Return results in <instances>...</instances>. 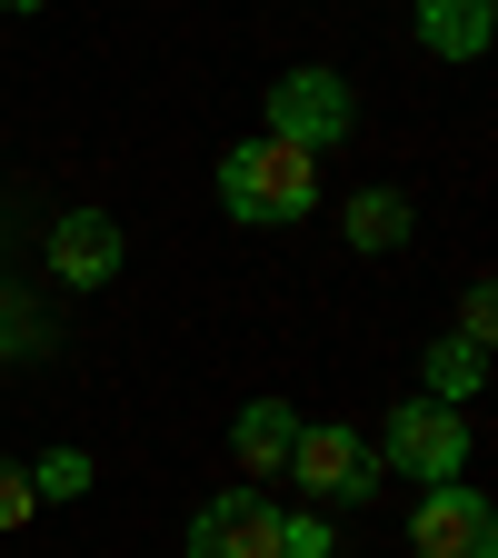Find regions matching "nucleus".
<instances>
[{
  "instance_id": "13",
  "label": "nucleus",
  "mask_w": 498,
  "mask_h": 558,
  "mask_svg": "<svg viewBox=\"0 0 498 558\" xmlns=\"http://www.w3.org/2000/svg\"><path fill=\"white\" fill-rule=\"evenodd\" d=\"M31 509H40V488H31V469H21V459H0V529H21Z\"/></svg>"
},
{
  "instance_id": "5",
  "label": "nucleus",
  "mask_w": 498,
  "mask_h": 558,
  "mask_svg": "<svg viewBox=\"0 0 498 558\" xmlns=\"http://www.w3.org/2000/svg\"><path fill=\"white\" fill-rule=\"evenodd\" d=\"M409 548L418 558H498V509L478 499V488H429L418 499V519H409Z\"/></svg>"
},
{
  "instance_id": "11",
  "label": "nucleus",
  "mask_w": 498,
  "mask_h": 558,
  "mask_svg": "<svg viewBox=\"0 0 498 558\" xmlns=\"http://www.w3.org/2000/svg\"><path fill=\"white\" fill-rule=\"evenodd\" d=\"M478 379H488V349H478V339H459V329H449V339H429V399H449V409H459Z\"/></svg>"
},
{
  "instance_id": "10",
  "label": "nucleus",
  "mask_w": 498,
  "mask_h": 558,
  "mask_svg": "<svg viewBox=\"0 0 498 558\" xmlns=\"http://www.w3.org/2000/svg\"><path fill=\"white\" fill-rule=\"evenodd\" d=\"M349 240H360L369 259H389L409 240V199L399 190H360V199H349Z\"/></svg>"
},
{
  "instance_id": "6",
  "label": "nucleus",
  "mask_w": 498,
  "mask_h": 558,
  "mask_svg": "<svg viewBox=\"0 0 498 558\" xmlns=\"http://www.w3.org/2000/svg\"><path fill=\"white\" fill-rule=\"evenodd\" d=\"M190 558H279V509L259 488H220V499L190 519Z\"/></svg>"
},
{
  "instance_id": "16",
  "label": "nucleus",
  "mask_w": 498,
  "mask_h": 558,
  "mask_svg": "<svg viewBox=\"0 0 498 558\" xmlns=\"http://www.w3.org/2000/svg\"><path fill=\"white\" fill-rule=\"evenodd\" d=\"M0 11H40V0H0Z\"/></svg>"
},
{
  "instance_id": "12",
  "label": "nucleus",
  "mask_w": 498,
  "mask_h": 558,
  "mask_svg": "<svg viewBox=\"0 0 498 558\" xmlns=\"http://www.w3.org/2000/svg\"><path fill=\"white\" fill-rule=\"evenodd\" d=\"M31 488H40V499H81V488H90V459H81V449H50V459L31 469Z\"/></svg>"
},
{
  "instance_id": "9",
  "label": "nucleus",
  "mask_w": 498,
  "mask_h": 558,
  "mask_svg": "<svg viewBox=\"0 0 498 558\" xmlns=\"http://www.w3.org/2000/svg\"><path fill=\"white\" fill-rule=\"evenodd\" d=\"M418 40L439 60H478L488 50V0H418Z\"/></svg>"
},
{
  "instance_id": "4",
  "label": "nucleus",
  "mask_w": 498,
  "mask_h": 558,
  "mask_svg": "<svg viewBox=\"0 0 498 558\" xmlns=\"http://www.w3.org/2000/svg\"><path fill=\"white\" fill-rule=\"evenodd\" d=\"M290 478L309 488L319 509H360L369 488H379V449H369L360 429H339V418H329V429H300V449H290Z\"/></svg>"
},
{
  "instance_id": "3",
  "label": "nucleus",
  "mask_w": 498,
  "mask_h": 558,
  "mask_svg": "<svg viewBox=\"0 0 498 558\" xmlns=\"http://www.w3.org/2000/svg\"><path fill=\"white\" fill-rule=\"evenodd\" d=\"M379 459H389L399 478H429V488H449V478L469 469V418H459L449 399H409V409L389 418Z\"/></svg>"
},
{
  "instance_id": "8",
  "label": "nucleus",
  "mask_w": 498,
  "mask_h": 558,
  "mask_svg": "<svg viewBox=\"0 0 498 558\" xmlns=\"http://www.w3.org/2000/svg\"><path fill=\"white\" fill-rule=\"evenodd\" d=\"M230 449H240L250 478H279V469H290V449H300L290 399H250V409H240V429H230Z\"/></svg>"
},
{
  "instance_id": "7",
  "label": "nucleus",
  "mask_w": 498,
  "mask_h": 558,
  "mask_svg": "<svg viewBox=\"0 0 498 558\" xmlns=\"http://www.w3.org/2000/svg\"><path fill=\"white\" fill-rule=\"evenodd\" d=\"M50 269L70 279V290H100V279L120 269V220L110 209H70V220L50 230Z\"/></svg>"
},
{
  "instance_id": "15",
  "label": "nucleus",
  "mask_w": 498,
  "mask_h": 558,
  "mask_svg": "<svg viewBox=\"0 0 498 558\" xmlns=\"http://www.w3.org/2000/svg\"><path fill=\"white\" fill-rule=\"evenodd\" d=\"M279 558H329V529L319 519H279Z\"/></svg>"
},
{
  "instance_id": "1",
  "label": "nucleus",
  "mask_w": 498,
  "mask_h": 558,
  "mask_svg": "<svg viewBox=\"0 0 498 558\" xmlns=\"http://www.w3.org/2000/svg\"><path fill=\"white\" fill-rule=\"evenodd\" d=\"M220 199H230V220H250V230H290V220H309V199H319V160L290 150V140H250V150L220 160Z\"/></svg>"
},
{
  "instance_id": "2",
  "label": "nucleus",
  "mask_w": 498,
  "mask_h": 558,
  "mask_svg": "<svg viewBox=\"0 0 498 558\" xmlns=\"http://www.w3.org/2000/svg\"><path fill=\"white\" fill-rule=\"evenodd\" d=\"M349 120H360V110H349L339 70H290V81H269V140H290V150H309V160L339 150Z\"/></svg>"
},
{
  "instance_id": "14",
  "label": "nucleus",
  "mask_w": 498,
  "mask_h": 558,
  "mask_svg": "<svg viewBox=\"0 0 498 558\" xmlns=\"http://www.w3.org/2000/svg\"><path fill=\"white\" fill-rule=\"evenodd\" d=\"M459 339H478V349L498 339V290H488V279H478V290L459 300Z\"/></svg>"
}]
</instances>
